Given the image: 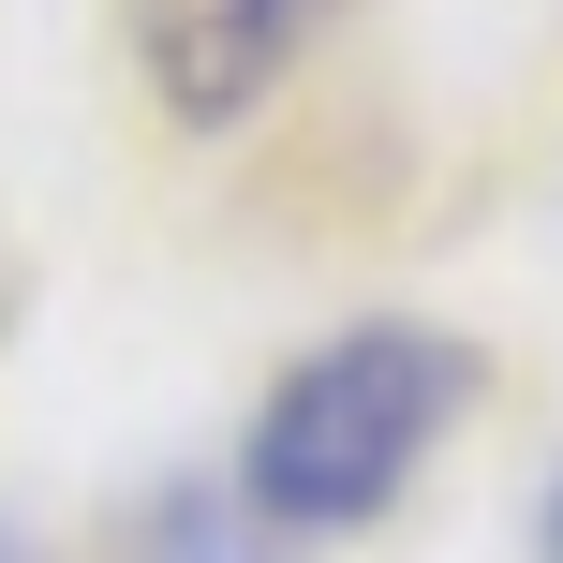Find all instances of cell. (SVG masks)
I'll list each match as a JSON object with an SVG mask.
<instances>
[{
  "label": "cell",
  "mask_w": 563,
  "mask_h": 563,
  "mask_svg": "<svg viewBox=\"0 0 563 563\" xmlns=\"http://www.w3.org/2000/svg\"><path fill=\"white\" fill-rule=\"evenodd\" d=\"M534 563H563V489H549V519H534Z\"/></svg>",
  "instance_id": "cell-4"
},
{
  "label": "cell",
  "mask_w": 563,
  "mask_h": 563,
  "mask_svg": "<svg viewBox=\"0 0 563 563\" xmlns=\"http://www.w3.org/2000/svg\"><path fill=\"white\" fill-rule=\"evenodd\" d=\"M311 15L327 0H134V75H148L164 119L223 134V119H253L282 89V59L311 45Z\"/></svg>",
  "instance_id": "cell-2"
},
{
  "label": "cell",
  "mask_w": 563,
  "mask_h": 563,
  "mask_svg": "<svg viewBox=\"0 0 563 563\" xmlns=\"http://www.w3.org/2000/svg\"><path fill=\"white\" fill-rule=\"evenodd\" d=\"M134 563H282V534L238 505V489H164L148 534H134Z\"/></svg>",
  "instance_id": "cell-3"
},
{
  "label": "cell",
  "mask_w": 563,
  "mask_h": 563,
  "mask_svg": "<svg viewBox=\"0 0 563 563\" xmlns=\"http://www.w3.org/2000/svg\"><path fill=\"white\" fill-rule=\"evenodd\" d=\"M0 563H30V549H15V534H0Z\"/></svg>",
  "instance_id": "cell-5"
},
{
  "label": "cell",
  "mask_w": 563,
  "mask_h": 563,
  "mask_svg": "<svg viewBox=\"0 0 563 563\" xmlns=\"http://www.w3.org/2000/svg\"><path fill=\"white\" fill-rule=\"evenodd\" d=\"M460 400H475V356L445 327H341V341H311L267 386L238 505L267 534H356V519H386L416 489V460L445 445Z\"/></svg>",
  "instance_id": "cell-1"
}]
</instances>
